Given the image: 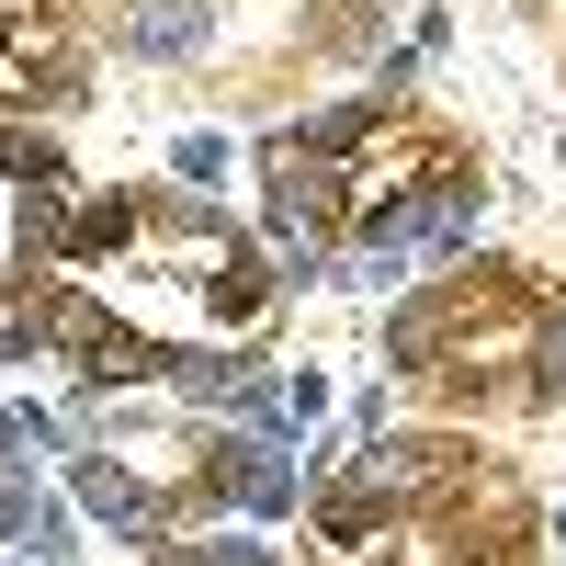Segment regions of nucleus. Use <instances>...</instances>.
I'll list each match as a JSON object with an SVG mask.
<instances>
[{
    "label": "nucleus",
    "instance_id": "nucleus-1",
    "mask_svg": "<svg viewBox=\"0 0 566 566\" xmlns=\"http://www.w3.org/2000/svg\"><path fill=\"white\" fill-rule=\"evenodd\" d=\"M69 283L114 295V317L136 328H250L272 306L261 250L227 227L205 193H91L69 227Z\"/></svg>",
    "mask_w": 566,
    "mask_h": 566
},
{
    "label": "nucleus",
    "instance_id": "nucleus-2",
    "mask_svg": "<svg viewBox=\"0 0 566 566\" xmlns=\"http://www.w3.org/2000/svg\"><path fill=\"white\" fill-rule=\"evenodd\" d=\"M476 216H488V181L476 170H453L442 193H419V205H386V216H363V239L340 250V283H419V261H442L476 239Z\"/></svg>",
    "mask_w": 566,
    "mask_h": 566
},
{
    "label": "nucleus",
    "instance_id": "nucleus-3",
    "mask_svg": "<svg viewBox=\"0 0 566 566\" xmlns=\"http://www.w3.org/2000/svg\"><path fill=\"white\" fill-rule=\"evenodd\" d=\"M261 170H272V250L295 261V272H317L328 250H340V227H352V205H340V159H306L295 136H272Z\"/></svg>",
    "mask_w": 566,
    "mask_h": 566
},
{
    "label": "nucleus",
    "instance_id": "nucleus-4",
    "mask_svg": "<svg viewBox=\"0 0 566 566\" xmlns=\"http://www.w3.org/2000/svg\"><path fill=\"white\" fill-rule=\"evenodd\" d=\"M0 103H80V34L45 0L0 12Z\"/></svg>",
    "mask_w": 566,
    "mask_h": 566
},
{
    "label": "nucleus",
    "instance_id": "nucleus-5",
    "mask_svg": "<svg viewBox=\"0 0 566 566\" xmlns=\"http://www.w3.org/2000/svg\"><path fill=\"white\" fill-rule=\"evenodd\" d=\"M205 34H216V0H136V12L114 23L125 57H193Z\"/></svg>",
    "mask_w": 566,
    "mask_h": 566
},
{
    "label": "nucleus",
    "instance_id": "nucleus-6",
    "mask_svg": "<svg viewBox=\"0 0 566 566\" xmlns=\"http://www.w3.org/2000/svg\"><path fill=\"white\" fill-rule=\"evenodd\" d=\"M57 340V283H0V363Z\"/></svg>",
    "mask_w": 566,
    "mask_h": 566
},
{
    "label": "nucleus",
    "instance_id": "nucleus-7",
    "mask_svg": "<svg viewBox=\"0 0 566 566\" xmlns=\"http://www.w3.org/2000/svg\"><path fill=\"white\" fill-rule=\"evenodd\" d=\"M386 363H397V374H431V363H442V295H397V317H386Z\"/></svg>",
    "mask_w": 566,
    "mask_h": 566
},
{
    "label": "nucleus",
    "instance_id": "nucleus-8",
    "mask_svg": "<svg viewBox=\"0 0 566 566\" xmlns=\"http://www.w3.org/2000/svg\"><path fill=\"white\" fill-rule=\"evenodd\" d=\"M170 170L193 181V193H205V181H227V136H205V125H193V136H181V148H170Z\"/></svg>",
    "mask_w": 566,
    "mask_h": 566
},
{
    "label": "nucleus",
    "instance_id": "nucleus-9",
    "mask_svg": "<svg viewBox=\"0 0 566 566\" xmlns=\"http://www.w3.org/2000/svg\"><path fill=\"white\" fill-rule=\"evenodd\" d=\"M544 397H566V317H544V374H533Z\"/></svg>",
    "mask_w": 566,
    "mask_h": 566
},
{
    "label": "nucleus",
    "instance_id": "nucleus-10",
    "mask_svg": "<svg viewBox=\"0 0 566 566\" xmlns=\"http://www.w3.org/2000/svg\"><path fill=\"white\" fill-rule=\"evenodd\" d=\"M0 181H12V159H0ZM23 239V216H12V193H0V250H12Z\"/></svg>",
    "mask_w": 566,
    "mask_h": 566
},
{
    "label": "nucleus",
    "instance_id": "nucleus-11",
    "mask_svg": "<svg viewBox=\"0 0 566 566\" xmlns=\"http://www.w3.org/2000/svg\"><path fill=\"white\" fill-rule=\"evenodd\" d=\"M159 566H216V555H205V544H170V555H159Z\"/></svg>",
    "mask_w": 566,
    "mask_h": 566
}]
</instances>
